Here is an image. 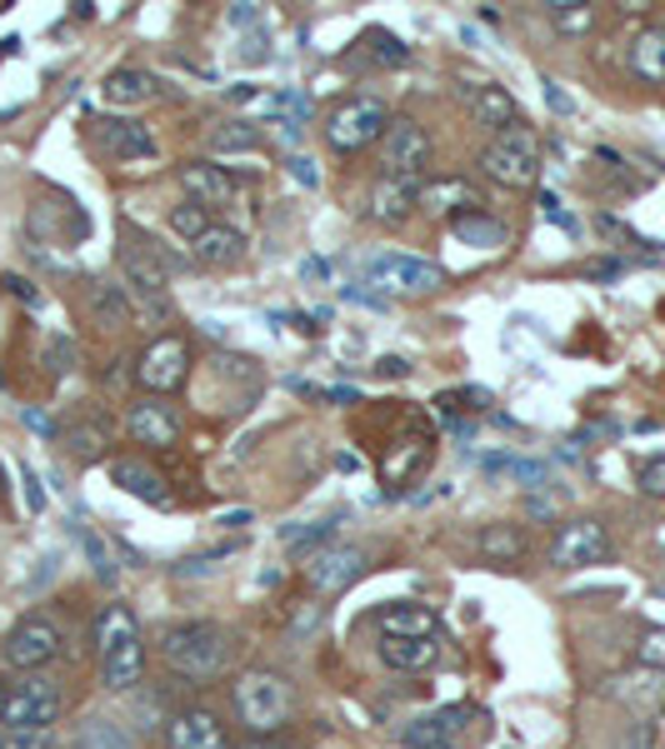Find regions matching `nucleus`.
<instances>
[{"label":"nucleus","instance_id":"nucleus-1","mask_svg":"<svg viewBox=\"0 0 665 749\" xmlns=\"http://www.w3.org/2000/svg\"><path fill=\"white\" fill-rule=\"evenodd\" d=\"M95 659H101V685L105 689H135L145 675V645H141V625H135L131 605H105L95 615Z\"/></svg>","mask_w":665,"mask_h":749},{"label":"nucleus","instance_id":"nucleus-2","mask_svg":"<svg viewBox=\"0 0 665 749\" xmlns=\"http://www.w3.org/2000/svg\"><path fill=\"white\" fill-rule=\"evenodd\" d=\"M231 649H235L231 629L215 625V619H185V625H171L161 635V659L181 679H195V685L225 675V665H231Z\"/></svg>","mask_w":665,"mask_h":749},{"label":"nucleus","instance_id":"nucleus-3","mask_svg":"<svg viewBox=\"0 0 665 749\" xmlns=\"http://www.w3.org/2000/svg\"><path fill=\"white\" fill-rule=\"evenodd\" d=\"M231 699H235V719L255 739L281 735L295 715V685L285 675H275V669H245L231 685Z\"/></svg>","mask_w":665,"mask_h":749},{"label":"nucleus","instance_id":"nucleus-4","mask_svg":"<svg viewBox=\"0 0 665 749\" xmlns=\"http://www.w3.org/2000/svg\"><path fill=\"white\" fill-rule=\"evenodd\" d=\"M481 170L495 185H511V190L535 185V175H541V145H535V135L525 125H511L481 150Z\"/></svg>","mask_w":665,"mask_h":749},{"label":"nucleus","instance_id":"nucleus-5","mask_svg":"<svg viewBox=\"0 0 665 749\" xmlns=\"http://www.w3.org/2000/svg\"><path fill=\"white\" fill-rule=\"evenodd\" d=\"M121 275H125V285L141 295L145 310L171 315V285H165L171 275H165V260L155 255V245H145V235L131 225H125V235H121Z\"/></svg>","mask_w":665,"mask_h":749},{"label":"nucleus","instance_id":"nucleus-6","mask_svg":"<svg viewBox=\"0 0 665 749\" xmlns=\"http://www.w3.org/2000/svg\"><path fill=\"white\" fill-rule=\"evenodd\" d=\"M61 709H66L61 685H56L51 675H41V669H31V675H26L21 685H11V695H6L0 729H51L56 719H61Z\"/></svg>","mask_w":665,"mask_h":749},{"label":"nucleus","instance_id":"nucleus-7","mask_svg":"<svg viewBox=\"0 0 665 749\" xmlns=\"http://www.w3.org/2000/svg\"><path fill=\"white\" fill-rule=\"evenodd\" d=\"M391 130V110L381 105L375 95H355L325 120V140H331L341 155H355V150L375 145V140Z\"/></svg>","mask_w":665,"mask_h":749},{"label":"nucleus","instance_id":"nucleus-8","mask_svg":"<svg viewBox=\"0 0 665 749\" xmlns=\"http://www.w3.org/2000/svg\"><path fill=\"white\" fill-rule=\"evenodd\" d=\"M61 645H66V635L51 615H26L21 625L6 635L0 655H6V665H16V669H46L56 655H61Z\"/></svg>","mask_w":665,"mask_h":749},{"label":"nucleus","instance_id":"nucleus-9","mask_svg":"<svg viewBox=\"0 0 665 749\" xmlns=\"http://www.w3.org/2000/svg\"><path fill=\"white\" fill-rule=\"evenodd\" d=\"M185 375H191V345H185L181 335H161L141 355V365H135V379H141L151 395H171V389H181Z\"/></svg>","mask_w":665,"mask_h":749},{"label":"nucleus","instance_id":"nucleus-10","mask_svg":"<svg viewBox=\"0 0 665 749\" xmlns=\"http://www.w3.org/2000/svg\"><path fill=\"white\" fill-rule=\"evenodd\" d=\"M611 559V535H605L601 519H571L561 525L551 545V565L555 569H585V565H605Z\"/></svg>","mask_w":665,"mask_h":749},{"label":"nucleus","instance_id":"nucleus-11","mask_svg":"<svg viewBox=\"0 0 665 749\" xmlns=\"http://www.w3.org/2000/svg\"><path fill=\"white\" fill-rule=\"evenodd\" d=\"M381 165L385 175L421 180V170L431 165V135L415 120H391V130L381 135Z\"/></svg>","mask_w":665,"mask_h":749},{"label":"nucleus","instance_id":"nucleus-12","mask_svg":"<svg viewBox=\"0 0 665 749\" xmlns=\"http://www.w3.org/2000/svg\"><path fill=\"white\" fill-rule=\"evenodd\" d=\"M371 280L381 290H405V295H431V290H441V265H431V260H415V255H381L371 260Z\"/></svg>","mask_w":665,"mask_h":749},{"label":"nucleus","instance_id":"nucleus-13","mask_svg":"<svg viewBox=\"0 0 665 749\" xmlns=\"http://www.w3.org/2000/svg\"><path fill=\"white\" fill-rule=\"evenodd\" d=\"M475 719L471 705H445L435 709V715L415 719L411 729H405V749H455L465 739V725Z\"/></svg>","mask_w":665,"mask_h":749},{"label":"nucleus","instance_id":"nucleus-14","mask_svg":"<svg viewBox=\"0 0 665 749\" xmlns=\"http://www.w3.org/2000/svg\"><path fill=\"white\" fill-rule=\"evenodd\" d=\"M361 569H365V549H355V545H325L305 559V575H311V585L321 595H341Z\"/></svg>","mask_w":665,"mask_h":749},{"label":"nucleus","instance_id":"nucleus-15","mask_svg":"<svg viewBox=\"0 0 665 749\" xmlns=\"http://www.w3.org/2000/svg\"><path fill=\"white\" fill-rule=\"evenodd\" d=\"M165 735H171V749H231L225 725L211 715V709H181Z\"/></svg>","mask_w":665,"mask_h":749},{"label":"nucleus","instance_id":"nucleus-16","mask_svg":"<svg viewBox=\"0 0 665 749\" xmlns=\"http://www.w3.org/2000/svg\"><path fill=\"white\" fill-rule=\"evenodd\" d=\"M421 205L431 210V215H481V190L471 185V180L461 175H445V180H431V185H421Z\"/></svg>","mask_w":665,"mask_h":749},{"label":"nucleus","instance_id":"nucleus-17","mask_svg":"<svg viewBox=\"0 0 665 749\" xmlns=\"http://www.w3.org/2000/svg\"><path fill=\"white\" fill-rule=\"evenodd\" d=\"M415 205H421V180H405V175H381V180H375V190H371L375 220H385V225H401Z\"/></svg>","mask_w":665,"mask_h":749},{"label":"nucleus","instance_id":"nucleus-18","mask_svg":"<svg viewBox=\"0 0 665 749\" xmlns=\"http://www.w3.org/2000/svg\"><path fill=\"white\" fill-rule=\"evenodd\" d=\"M181 180H185V190L195 195V205H205V210H221V205H231L235 200V180L225 175L221 165H211V160H191V165H181Z\"/></svg>","mask_w":665,"mask_h":749},{"label":"nucleus","instance_id":"nucleus-19","mask_svg":"<svg viewBox=\"0 0 665 749\" xmlns=\"http://www.w3.org/2000/svg\"><path fill=\"white\" fill-rule=\"evenodd\" d=\"M131 435L141 439V445H175L181 439V419L171 415V405H161V399H141V405H131Z\"/></svg>","mask_w":665,"mask_h":749},{"label":"nucleus","instance_id":"nucleus-20","mask_svg":"<svg viewBox=\"0 0 665 749\" xmlns=\"http://www.w3.org/2000/svg\"><path fill=\"white\" fill-rule=\"evenodd\" d=\"M111 485H121L125 495L145 499V505H171V489H165V479L155 475L145 459H111Z\"/></svg>","mask_w":665,"mask_h":749},{"label":"nucleus","instance_id":"nucleus-21","mask_svg":"<svg viewBox=\"0 0 665 749\" xmlns=\"http://www.w3.org/2000/svg\"><path fill=\"white\" fill-rule=\"evenodd\" d=\"M375 625L385 639H425L435 635V615L425 605H381L375 609Z\"/></svg>","mask_w":665,"mask_h":749},{"label":"nucleus","instance_id":"nucleus-22","mask_svg":"<svg viewBox=\"0 0 665 749\" xmlns=\"http://www.w3.org/2000/svg\"><path fill=\"white\" fill-rule=\"evenodd\" d=\"M381 659L391 669H401V675H421V669H431L435 659H441V645H435V635H425V639H381Z\"/></svg>","mask_w":665,"mask_h":749},{"label":"nucleus","instance_id":"nucleus-23","mask_svg":"<svg viewBox=\"0 0 665 749\" xmlns=\"http://www.w3.org/2000/svg\"><path fill=\"white\" fill-rule=\"evenodd\" d=\"M631 70L645 85H665V26H645L631 40Z\"/></svg>","mask_w":665,"mask_h":749},{"label":"nucleus","instance_id":"nucleus-24","mask_svg":"<svg viewBox=\"0 0 665 749\" xmlns=\"http://www.w3.org/2000/svg\"><path fill=\"white\" fill-rule=\"evenodd\" d=\"M475 120L481 125H491L495 135L511 125H521V110H515V95L505 85H481L475 90Z\"/></svg>","mask_w":665,"mask_h":749},{"label":"nucleus","instance_id":"nucleus-25","mask_svg":"<svg viewBox=\"0 0 665 749\" xmlns=\"http://www.w3.org/2000/svg\"><path fill=\"white\" fill-rule=\"evenodd\" d=\"M105 145H111L121 160H151L155 155V135H151V125H141V120H111V125H105Z\"/></svg>","mask_w":665,"mask_h":749},{"label":"nucleus","instance_id":"nucleus-26","mask_svg":"<svg viewBox=\"0 0 665 749\" xmlns=\"http://www.w3.org/2000/svg\"><path fill=\"white\" fill-rule=\"evenodd\" d=\"M191 250H195L201 265H235V260L245 255V235L241 230H231V225H211Z\"/></svg>","mask_w":665,"mask_h":749},{"label":"nucleus","instance_id":"nucleus-27","mask_svg":"<svg viewBox=\"0 0 665 749\" xmlns=\"http://www.w3.org/2000/svg\"><path fill=\"white\" fill-rule=\"evenodd\" d=\"M101 95L111 100V105H135V100H151L155 95V75L151 70H135V65H121L105 75Z\"/></svg>","mask_w":665,"mask_h":749},{"label":"nucleus","instance_id":"nucleus-28","mask_svg":"<svg viewBox=\"0 0 665 749\" xmlns=\"http://www.w3.org/2000/svg\"><path fill=\"white\" fill-rule=\"evenodd\" d=\"M91 315L101 320L105 330H115V325H131V295H125L121 285H111V280H91Z\"/></svg>","mask_w":665,"mask_h":749},{"label":"nucleus","instance_id":"nucleus-29","mask_svg":"<svg viewBox=\"0 0 665 749\" xmlns=\"http://www.w3.org/2000/svg\"><path fill=\"white\" fill-rule=\"evenodd\" d=\"M475 549L485 559H521L525 555V529L521 525H485L475 535Z\"/></svg>","mask_w":665,"mask_h":749},{"label":"nucleus","instance_id":"nucleus-30","mask_svg":"<svg viewBox=\"0 0 665 749\" xmlns=\"http://www.w3.org/2000/svg\"><path fill=\"white\" fill-rule=\"evenodd\" d=\"M455 240H461V245H475V250H501L505 245V225L495 215H461L455 220Z\"/></svg>","mask_w":665,"mask_h":749},{"label":"nucleus","instance_id":"nucleus-31","mask_svg":"<svg viewBox=\"0 0 665 749\" xmlns=\"http://www.w3.org/2000/svg\"><path fill=\"white\" fill-rule=\"evenodd\" d=\"M75 749H135L131 735H125L121 725H111V719H91V725H81V735H75Z\"/></svg>","mask_w":665,"mask_h":749},{"label":"nucleus","instance_id":"nucleus-32","mask_svg":"<svg viewBox=\"0 0 665 749\" xmlns=\"http://www.w3.org/2000/svg\"><path fill=\"white\" fill-rule=\"evenodd\" d=\"M215 150H235V155H251V150H261V130H255V120H231V125H221L211 135Z\"/></svg>","mask_w":665,"mask_h":749},{"label":"nucleus","instance_id":"nucleus-33","mask_svg":"<svg viewBox=\"0 0 665 749\" xmlns=\"http://www.w3.org/2000/svg\"><path fill=\"white\" fill-rule=\"evenodd\" d=\"M75 539H81L85 559H91V569H95V579H105V585H111V579H115V555H111V545H105V539L95 535L91 525H75Z\"/></svg>","mask_w":665,"mask_h":749},{"label":"nucleus","instance_id":"nucleus-34","mask_svg":"<svg viewBox=\"0 0 665 749\" xmlns=\"http://www.w3.org/2000/svg\"><path fill=\"white\" fill-rule=\"evenodd\" d=\"M331 535H335V519H321V525H285L281 529V545L315 555V549H325V539H331Z\"/></svg>","mask_w":665,"mask_h":749},{"label":"nucleus","instance_id":"nucleus-35","mask_svg":"<svg viewBox=\"0 0 665 749\" xmlns=\"http://www.w3.org/2000/svg\"><path fill=\"white\" fill-rule=\"evenodd\" d=\"M485 469H505V475L521 479L525 489H535V485H545V479H551V469H545L541 459H515V455H491V459H485Z\"/></svg>","mask_w":665,"mask_h":749},{"label":"nucleus","instance_id":"nucleus-36","mask_svg":"<svg viewBox=\"0 0 665 749\" xmlns=\"http://www.w3.org/2000/svg\"><path fill=\"white\" fill-rule=\"evenodd\" d=\"M551 20H555V30H565V36H581V30L595 26V6H585V0H555Z\"/></svg>","mask_w":665,"mask_h":749},{"label":"nucleus","instance_id":"nucleus-37","mask_svg":"<svg viewBox=\"0 0 665 749\" xmlns=\"http://www.w3.org/2000/svg\"><path fill=\"white\" fill-rule=\"evenodd\" d=\"M171 230L185 240V245H195V240L211 230V210L195 205V200H191V205H175V210H171Z\"/></svg>","mask_w":665,"mask_h":749},{"label":"nucleus","instance_id":"nucleus-38","mask_svg":"<svg viewBox=\"0 0 665 749\" xmlns=\"http://www.w3.org/2000/svg\"><path fill=\"white\" fill-rule=\"evenodd\" d=\"M485 405H491V389L465 385V389H451V395L435 399V415H441V419H455L461 409H485Z\"/></svg>","mask_w":665,"mask_h":749},{"label":"nucleus","instance_id":"nucleus-39","mask_svg":"<svg viewBox=\"0 0 665 749\" xmlns=\"http://www.w3.org/2000/svg\"><path fill=\"white\" fill-rule=\"evenodd\" d=\"M105 445H111V439H105L101 425H75V429H71V445H66V449H71L81 465H91V459L105 455Z\"/></svg>","mask_w":665,"mask_h":749},{"label":"nucleus","instance_id":"nucleus-40","mask_svg":"<svg viewBox=\"0 0 665 749\" xmlns=\"http://www.w3.org/2000/svg\"><path fill=\"white\" fill-rule=\"evenodd\" d=\"M371 55L385 60V65H405L411 60V50H405L401 36H385V30H371Z\"/></svg>","mask_w":665,"mask_h":749},{"label":"nucleus","instance_id":"nucleus-41","mask_svg":"<svg viewBox=\"0 0 665 749\" xmlns=\"http://www.w3.org/2000/svg\"><path fill=\"white\" fill-rule=\"evenodd\" d=\"M635 485H641L651 499H665V455H651V459H645L641 475H635Z\"/></svg>","mask_w":665,"mask_h":749},{"label":"nucleus","instance_id":"nucleus-42","mask_svg":"<svg viewBox=\"0 0 665 749\" xmlns=\"http://www.w3.org/2000/svg\"><path fill=\"white\" fill-rule=\"evenodd\" d=\"M0 749H51V729H6Z\"/></svg>","mask_w":665,"mask_h":749},{"label":"nucleus","instance_id":"nucleus-43","mask_svg":"<svg viewBox=\"0 0 665 749\" xmlns=\"http://www.w3.org/2000/svg\"><path fill=\"white\" fill-rule=\"evenodd\" d=\"M641 665H651V669H661L665 675V629H645V639H641Z\"/></svg>","mask_w":665,"mask_h":749},{"label":"nucleus","instance_id":"nucleus-44","mask_svg":"<svg viewBox=\"0 0 665 749\" xmlns=\"http://www.w3.org/2000/svg\"><path fill=\"white\" fill-rule=\"evenodd\" d=\"M541 215H545V220H555L561 230H571V235L581 230V225H575V215H565V210H561V200H555V195H541Z\"/></svg>","mask_w":665,"mask_h":749},{"label":"nucleus","instance_id":"nucleus-45","mask_svg":"<svg viewBox=\"0 0 665 749\" xmlns=\"http://www.w3.org/2000/svg\"><path fill=\"white\" fill-rule=\"evenodd\" d=\"M6 290H11L16 300H26V305H41V290H36L31 280H21V275H6Z\"/></svg>","mask_w":665,"mask_h":749},{"label":"nucleus","instance_id":"nucleus-46","mask_svg":"<svg viewBox=\"0 0 665 749\" xmlns=\"http://www.w3.org/2000/svg\"><path fill=\"white\" fill-rule=\"evenodd\" d=\"M545 105H551V110H561V115H571V110H575V100L565 95V90L555 85V80H545Z\"/></svg>","mask_w":665,"mask_h":749},{"label":"nucleus","instance_id":"nucleus-47","mask_svg":"<svg viewBox=\"0 0 665 749\" xmlns=\"http://www.w3.org/2000/svg\"><path fill=\"white\" fill-rule=\"evenodd\" d=\"M26 505H31L36 515L46 509V489H41V479H36V469H26Z\"/></svg>","mask_w":665,"mask_h":749},{"label":"nucleus","instance_id":"nucleus-48","mask_svg":"<svg viewBox=\"0 0 665 749\" xmlns=\"http://www.w3.org/2000/svg\"><path fill=\"white\" fill-rule=\"evenodd\" d=\"M51 360H56V370H71V340L66 335L51 340Z\"/></svg>","mask_w":665,"mask_h":749},{"label":"nucleus","instance_id":"nucleus-49","mask_svg":"<svg viewBox=\"0 0 665 749\" xmlns=\"http://www.w3.org/2000/svg\"><path fill=\"white\" fill-rule=\"evenodd\" d=\"M375 370H381L385 379H391V375H395V379H401V375H411V365H405L401 355H385V360H381V365H375Z\"/></svg>","mask_w":665,"mask_h":749},{"label":"nucleus","instance_id":"nucleus-50","mask_svg":"<svg viewBox=\"0 0 665 749\" xmlns=\"http://www.w3.org/2000/svg\"><path fill=\"white\" fill-rule=\"evenodd\" d=\"M291 175L301 180V185H315V180H321V175H315V165H311V160H301V155L291 160Z\"/></svg>","mask_w":665,"mask_h":749},{"label":"nucleus","instance_id":"nucleus-51","mask_svg":"<svg viewBox=\"0 0 665 749\" xmlns=\"http://www.w3.org/2000/svg\"><path fill=\"white\" fill-rule=\"evenodd\" d=\"M345 300H361V305H385V295H375V290H365V285H345Z\"/></svg>","mask_w":665,"mask_h":749},{"label":"nucleus","instance_id":"nucleus-52","mask_svg":"<svg viewBox=\"0 0 665 749\" xmlns=\"http://www.w3.org/2000/svg\"><path fill=\"white\" fill-rule=\"evenodd\" d=\"M255 20H261V10L255 6H235L231 10V26H255Z\"/></svg>","mask_w":665,"mask_h":749},{"label":"nucleus","instance_id":"nucleus-53","mask_svg":"<svg viewBox=\"0 0 665 749\" xmlns=\"http://www.w3.org/2000/svg\"><path fill=\"white\" fill-rule=\"evenodd\" d=\"M301 275H305V280H331V265H325V260H305Z\"/></svg>","mask_w":665,"mask_h":749},{"label":"nucleus","instance_id":"nucleus-54","mask_svg":"<svg viewBox=\"0 0 665 749\" xmlns=\"http://www.w3.org/2000/svg\"><path fill=\"white\" fill-rule=\"evenodd\" d=\"M241 749H295V745L281 735H271V739H251V745H241Z\"/></svg>","mask_w":665,"mask_h":749},{"label":"nucleus","instance_id":"nucleus-55","mask_svg":"<svg viewBox=\"0 0 665 749\" xmlns=\"http://www.w3.org/2000/svg\"><path fill=\"white\" fill-rule=\"evenodd\" d=\"M591 275H595V280H611V275H621V260H601V265H591Z\"/></svg>","mask_w":665,"mask_h":749},{"label":"nucleus","instance_id":"nucleus-56","mask_svg":"<svg viewBox=\"0 0 665 749\" xmlns=\"http://www.w3.org/2000/svg\"><path fill=\"white\" fill-rule=\"evenodd\" d=\"M26 425H31V429H41V435H51V419H46L41 409H26Z\"/></svg>","mask_w":665,"mask_h":749},{"label":"nucleus","instance_id":"nucleus-57","mask_svg":"<svg viewBox=\"0 0 665 749\" xmlns=\"http://www.w3.org/2000/svg\"><path fill=\"white\" fill-rule=\"evenodd\" d=\"M221 525H251V509H225Z\"/></svg>","mask_w":665,"mask_h":749},{"label":"nucleus","instance_id":"nucleus-58","mask_svg":"<svg viewBox=\"0 0 665 749\" xmlns=\"http://www.w3.org/2000/svg\"><path fill=\"white\" fill-rule=\"evenodd\" d=\"M6 695H11V685H0V715H6Z\"/></svg>","mask_w":665,"mask_h":749}]
</instances>
